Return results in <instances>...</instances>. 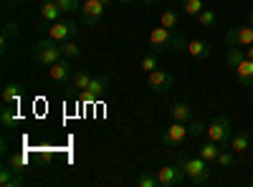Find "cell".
<instances>
[{"mask_svg":"<svg viewBox=\"0 0 253 187\" xmlns=\"http://www.w3.org/2000/svg\"><path fill=\"white\" fill-rule=\"evenodd\" d=\"M170 116H172V121H182V124H187L190 119H195L193 116V109H190V104H185V101L172 104V107H170Z\"/></svg>","mask_w":253,"mask_h":187,"instance_id":"ac0fdd59","label":"cell"},{"mask_svg":"<svg viewBox=\"0 0 253 187\" xmlns=\"http://www.w3.org/2000/svg\"><path fill=\"white\" fill-rule=\"evenodd\" d=\"M187 137H190L187 124H182V121H172L170 127H165V129H162V142H165V147H170V150L182 147Z\"/></svg>","mask_w":253,"mask_h":187,"instance_id":"52a82bcc","label":"cell"},{"mask_svg":"<svg viewBox=\"0 0 253 187\" xmlns=\"http://www.w3.org/2000/svg\"><path fill=\"white\" fill-rule=\"evenodd\" d=\"M20 185H26V180L20 177V172L18 170H13V167H5L0 170V187H20Z\"/></svg>","mask_w":253,"mask_h":187,"instance_id":"9a60e30c","label":"cell"},{"mask_svg":"<svg viewBox=\"0 0 253 187\" xmlns=\"http://www.w3.org/2000/svg\"><path fill=\"white\" fill-rule=\"evenodd\" d=\"M175 84V76L172 71H165V69H155L152 74H147V86H150L152 91H170Z\"/></svg>","mask_w":253,"mask_h":187,"instance_id":"8fae6325","label":"cell"},{"mask_svg":"<svg viewBox=\"0 0 253 187\" xmlns=\"http://www.w3.org/2000/svg\"><path fill=\"white\" fill-rule=\"evenodd\" d=\"M157 61H160V53H157V51H150V53H144V56H142L139 69H142L144 74H152V71L157 69Z\"/></svg>","mask_w":253,"mask_h":187,"instance_id":"7402d4cb","label":"cell"},{"mask_svg":"<svg viewBox=\"0 0 253 187\" xmlns=\"http://www.w3.org/2000/svg\"><path fill=\"white\" fill-rule=\"evenodd\" d=\"M104 10H107V5H104L101 0H84L81 10H79L84 26H96L99 20L104 18Z\"/></svg>","mask_w":253,"mask_h":187,"instance_id":"30bf717a","label":"cell"},{"mask_svg":"<svg viewBox=\"0 0 253 187\" xmlns=\"http://www.w3.org/2000/svg\"><path fill=\"white\" fill-rule=\"evenodd\" d=\"M177 23H180V15H177V10H162V15H160V26H165V28H177Z\"/></svg>","mask_w":253,"mask_h":187,"instance_id":"cb8c5ba5","label":"cell"},{"mask_svg":"<svg viewBox=\"0 0 253 187\" xmlns=\"http://www.w3.org/2000/svg\"><path fill=\"white\" fill-rule=\"evenodd\" d=\"M18 3H26V0H18Z\"/></svg>","mask_w":253,"mask_h":187,"instance_id":"f35d334b","label":"cell"},{"mask_svg":"<svg viewBox=\"0 0 253 187\" xmlns=\"http://www.w3.org/2000/svg\"><path fill=\"white\" fill-rule=\"evenodd\" d=\"M18 33H20V26L18 23H13V20H5L3 23V33H0V51H8V43L13 38H18Z\"/></svg>","mask_w":253,"mask_h":187,"instance_id":"e0dca14e","label":"cell"},{"mask_svg":"<svg viewBox=\"0 0 253 187\" xmlns=\"http://www.w3.org/2000/svg\"><path fill=\"white\" fill-rule=\"evenodd\" d=\"M225 58H228V66L236 71L238 84L246 89H253V58H248L246 51H238V46H230Z\"/></svg>","mask_w":253,"mask_h":187,"instance_id":"7a4b0ae2","label":"cell"},{"mask_svg":"<svg viewBox=\"0 0 253 187\" xmlns=\"http://www.w3.org/2000/svg\"><path fill=\"white\" fill-rule=\"evenodd\" d=\"M101 3H104V5H107V8H109V5L114 3V0H101Z\"/></svg>","mask_w":253,"mask_h":187,"instance_id":"e575fe53","label":"cell"},{"mask_svg":"<svg viewBox=\"0 0 253 187\" xmlns=\"http://www.w3.org/2000/svg\"><path fill=\"white\" fill-rule=\"evenodd\" d=\"M248 134L246 132H233V137H230V152H236V154H241V152H246L248 150Z\"/></svg>","mask_w":253,"mask_h":187,"instance_id":"ffe728a7","label":"cell"},{"mask_svg":"<svg viewBox=\"0 0 253 187\" xmlns=\"http://www.w3.org/2000/svg\"><path fill=\"white\" fill-rule=\"evenodd\" d=\"M248 185H251V187H253V180H248Z\"/></svg>","mask_w":253,"mask_h":187,"instance_id":"8d00e7d4","label":"cell"},{"mask_svg":"<svg viewBox=\"0 0 253 187\" xmlns=\"http://www.w3.org/2000/svg\"><path fill=\"white\" fill-rule=\"evenodd\" d=\"M198 23H200L203 28H215V26H218V13H213V10H203V13L198 15Z\"/></svg>","mask_w":253,"mask_h":187,"instance_id":"4316f807","label":"cell"},{"mask_svg":"<svg viewBox=\"0 0 253 187\" xmlns=\"http://www.w3.org/2000/svg\"><path fill=\"white\" fill-rule=\"evenodd\" d=\"M225 43L228 46H238V48H248L251 43H253V10L248 13V20H246V26H241V28H230L228 33H225Z\"/></svg>","mask_w":253,"mask_h":187,"instance_id":"277c9868","label":"cell"},{"mask_svg":"<svg viewBox=\"0 0 253 187\" xmlns=\"http://www.w3.org/2000/svg\"><path fill=\"white\" fill-rule=\"evenodd\" d=\"M20 96H23V86H20V84H8V86L3 89V104H5V107H10V104H18Z\"/></svg>","mask_w":253,"mask_h":187,"instance_id":"d6986e66","label":"cell"},{"mask_svg":"<svg viewBox=\"0 0 253 187\" xmlns=\"http://www.w3.org/2000/svg\"><path fill=\"white\" fill-rule=\"evenodd\" d=\"M41 33H43L46 38H53V40L61 43V40H69L74 33H79V26L74 23V20H56V23L41 28Z\"/></svg>","mask_w":253,"mask_h":187,"instance_id":"8992f818","label":"cell"},{"mask_svg":"<svg viewBox=\"0 0 253 187\" xmlns=\"http://www.w3.org/2000/svg\"><path fill=\"white\" fill-rule=\"evenodd\" d=\"M137 187H160V180L155 172H142L137 177Z\"/></svg>","mask_w":253,"mask_h":187,"instance_id":"f1b7e54d","label":"cell"},{"mask_svg":"<svg viewBox=\"0 0 253 187\" xmlns=\"http://www.w3.org/2000/svg\"><path fill=\"white\" fill-rule=\"evenodd\" d=\"M246 56H248V58H253V43H251V46L246 48Z\"/></svg>","mask_w":253,"mask_h":187,"instance_id":"836d02e7","label":"cell"},{"mask_svg":"<svg viewBox=\"0 0 253 187\" xmlns=\"http://www.w3.org/2000/svg\"><path fill=\"white\" fill-rule=\"evenodd\" d=\"M144 3H152V0H144Z\"/></svg>","mask_w":253,"mask_h":187,"instance_id":"74e56055","label":"cell"},{"mask_svg":"<svg viewBox=\"0 0 253 187\" xmlns=\"http://www.w3.org/2000/svg\"><path fill=\"white\" fill-rule=\"evenodd\" d=\"M182 10H185L190 18H198V15L205 10V5H203V0H182Z\"/></svg>","mask_w":253,"mask_h":187,"instance_id":"484cf974","label":"cell"},{"mask_svg":"<svg viewBox=\"0 0 253 187\" xmlns=\"http://www.w3.org/2000/svg\"><path fill=\"white\" fill-rule=\"evenodd\" d=\"M61 48H63V56H66V58H79V56H81V48L74 43V40H66Z\"/></svg>","mask_w":253,"mask_h":187,"instance_id":"d6a6232c","label":"cell"},{"mask_svg":"<svg viewBox=\"0 0 253 187\" xmlns=\"http://www.w3.org/2000/svg\"><path fill=\"white\" fill-rule=\"evenodd\" d=\"M119 3H124V5H129V3H132V0H119Z\"/></svg>","mask_w":253,"mask_h":187,"instance_id":"d590c367","label":"cell"},{"mask_svg":"<svg viewBox=\"0 0 253 187\" xmlns=\"http://www.w3.org/2000/svg\"><path fill=\"white\" fill-rule=\"evenodd\" d=\"M198 154L208 162V164H213V162H218V154H220V144L218 142H213V139H208V142H203L200 147H198Z\"/></svg>","mask_w":253,"mask_h":187,"instance_id":"2e32d148","label":"cell"},{"mask_svg":"<svg viewBox=\"0 0 253 187\" xmlns=\"http://www.w3.org/2000/svg\"><path fill=\"white\" fill-rule=\"evenodd\" d=\"M230 137H233V127H230V119L228 116H215L213 121L208 124V139L218 142L220 147H225V144L230 142Z\"/></svg>","mask_w":253,"mask_h":187,"instance_id":"5b68a950","label":"cell"},{"mask_svg":"<svg viewBox=\"0 0 253 187\" xmlns=\"http://www.w3.org/2000/svg\"><path fill=\"white\" fill-rule=\"evenodd\" d=\"M91 74L89 71H84V69H79L76 74H74V78H71V84H74V89H79V91H84V89H89V84H91Z\"/></svg>","mask_w":253,"mask_h":187,"instance_id":"603a6c76","label":"cell"},{"mask_svg":"<svg viewBox=\"0 0 253 187\" xmlns=\"http://www.w3.org/2000/svg\"><path fill=\"white\" fill-rule=\"evenodd\" d=\"M157 180H160V187H180L187 182V175L182 172L180 164H167V167L157 170Z\"/></svg>","mask_w":253,"mask_h":187,"instance_id":"9c48e42d","label":"cell"},{"mask_svg":"<svg viewBox=\"0 0 253 187\" xmlns=\"http://www.w3.org/2000/svg\"><path fill=\"white\" fill-rule=\"evenodd\" d=\"M56 3H58V8H61L63 13H76V10H81L84 0H56Z\"/></svg>","mask_w":253,"mask_h":187,"instance_id":"f546056e","label":"cell"},{"mask_svg":"<svg viewBox=\"0 0 253 187\" xmlns=\"http://www.w3.org/2000/svg\"><path fill=\"white\" fill-rule=\"evenodd\" d=\"M177 164L182 167V172L187 175V182H193V185H210V182H213V175H210L208 162L200 154H180Z\"/></svg>","mask_w":253,"mask_h":187,"instance_id":"6da1fadb","label":"cell"},{"mask_svg":"<svg viewBox=\"0 0 253 187\" xmlns=\"http://www.w3.org/2000/svg\"><path fill=\"white\" fill-rule=\"evenodd\" d=\"M233 162H236V152H223V150H220L218 164H220L223 170H230V167H233Z\"/></svg>","mask_w":253,"mask_h":187,"instance_id":"4dcf8cb0","label":"cell"},{"mask_svg":"<svg viewBox=\"0 0 253 187\" xmlns=\"http://www.w3.org/2000/svg\"><path fill=\"white\" fill-rule=\"evenodd\" d=\"M177 38H180V36H172V31H170V28H165V26L152 28V33H150V48L157 51V53H162V51H167V48H172V51H175Z\"/></svg>","mask_w":253,"mask_h":187,"instance_id":"ba28073f","label":"cell"},{"mask_svg":"<svg viewBox=\"0 0 253 187\" xmlns=\"http://www.w3.org/2000/svg\"><path fill=\"white\" fill-rule=\"evenodd\" d=\"M26 164H28V157H26V154H20V152H18V154L10 157V167L18 170V172H23V170H26Z\"/></svg>","mask_w":253,"mask_h":187,"instance_id":"1f68e13d","label":"cell"},{"mask_svg":"<svg viewBox=\"0 0 253 187\" xmlns=\"http://www.w3.org/2000/svg\"><path fill=\"white\" fill-rule=\"evenodd\" d=\"M31 58L36 61L38 66H53L56 61L63 58V48H61L58 40H53V38H41L38 43L33 46Z\"/></svg>","mask_w":253,"mask_h":187,"instance_id":"3957f363","label":"cell"},{"mask_svg":"<svg viewBox=\"0 0 253 187\" xmlns=\"http://www.w3.org/2000/svg\"><path fill=\"white\" fill-rule=\"evenodd\" d=\"M107 89H109V78H107V76H94V78H91L89 91H91L96 99H101L104 94H107Z\"/></svg>","mask_w":253,"mask_h":187,"instance_id":"44dd1931","label":"cell"},{"mask_svg":"<svg viewBox=\"0 0 253 187\" xmlns=\"http://www.w3.org/2000/svg\"><path fill=\"white\" fill-rule=\"evenodd\" d=\"M48 76H51V81H56V84H69V81L74 78V69L69 64V58L63 56L53 66H48Z\"/></svg>","mask_w":253,"mask_h":187,"instance_id":"7c38bea8","label":"cell"},{"mask_svg":"<svg viewBox=\"0 0 253 187\" xmlns=\"http://www.w3.org/2000/svg\"><path fill=\"white\" fill-rule=\"evenodd\" d=\"M61 8H58V3L56 0H46L43 5H41V20H43V26H51V23H56V20L61 18Z\"/></svg>","mask_w":253,"mask_h":187,"instance_id":"5bb4252c","label":"cell"},{"mask_svg":"<svg viewBox=\"0 0 253 187\" xmlns=\"http://www.w3.org/2000/svg\"><path fill=\"white\" fill-rule=\"evenodd\" d=\"M0 124H3V129H15V124H20V116L13 109H3L0 112Z\"/></svg>","mask_w":253,"mask_h":187,"instance_id":"d4e9b609","label":"cell"},{"mask_svg":"<svg viewBox=\"0 0 253 187\" xmlns=\"http://www.w3.org/2000/svg\"><path fill=\"white\" fill-rule=\"evenodd\" d=\"M187 132H190V137L200 139L203 134H208V127H205L200 119H190V121H187Z\"/></svg>","mask_w":253,"mask_h":187,"instance_id":"83f0119b","label":"cell"},{"mask_svg":"<svg viewBox=\"0 0 253 187\" xmlns=\"http://www.w3.org/2000/svg\"><path fill=\"white\" fill-rule=\"evenodd\" d=\"M185 53H190L193 58H198V61H205V58H210V43L208 40H187V46H185Z\"/></svg>","mask_w":253,"mask_h":187,"instance_id":"4fadbf2b","label":"cell"}]
</instances>
